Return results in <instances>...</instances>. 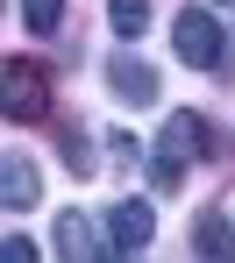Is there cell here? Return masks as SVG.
<instances>
[{"label": "cell", "instance_id": "cell-2", "mask_svg": "<svg viewBox=\"0 0 235 263\" xmlns=\"http://www.w3.org/2000/svg\"><path fill=\"white\" fill-rule=\"evenodd\" d=\"M171 43H178V57H186L192 71H214L221 64V22L207 14V7H178V22H171Z\"/></svg>", "mask_w": 235, "mask_h": 263}, {"label": "cell", "instance_id": "cell-5", "mask_svg": "<svg viewBox=\"0 0 235 263\" xmlns=\"http://www.w3.org/2000/svg\"><path fill=\"white\" fill-rule=\"evenodd\" d=\"M107 235L136 256V249H150V235H157V206L150 199H121V206H107Z\"/></svg>", "mask_w": 235, "mask_h": 263}, {"label": "cell", "instance_id": "cell-4", "mask_svg": "<svg viewBox=\"0 0 235 263\" xmlns=\"http://www.w3.org/2000/svg\"><path fill=\"white\" fill-rule=\"evenodd\" d=\"M107 86L121 92L129 107H157V71H150L142 57H129V50H114V57H107Z\"/></svg>", "mask_w": 235, "mask_h": 263}, {"label": "cell", "instance_id": "cell-12", "mask_svg": "<svg viewBox=\"0 0 235 263\" xmlns=\"http://www.w3.org/2000/svg\"><path fill=\"white\" fill-rule=\"evenodd\" d=\"M0 263H36V242H29V235H7V249H0Z\"/></svg>", "mask_w": 235, "mask_h": 263}, {"label": "cell", "instance_id": "cell-8", "mask_svg": "<svg viewBox=\"0 0 235 263\" xmlns=\"http://www.w3.org/2000/svg\"><path fill=\"white\" fill-rule=\"evenodd\" d=\"M192 249H200L207 263H235V228L221 214H200L192 220Z\"/></svg>", "mask_w": 235, "mask_h": 263}, {"label": "cell", "instance_id": "cell-9", "mask_svg": "<svg viewBox=\"0 0 235 263\" xmlns=\"http://www.w3.org/2000/svg\"><path fill=\"white\" fill-rule=\"evenodd\" d=\"M107 22H114V36H142L150 0H107Z\"/></svg>", "mask_w": 235, "mask_h": 263}, {"label": "cell", "instance_id": "cell-6", "mask_svg": "<svg viewBox=\"0 0 235 263\" xmlns=\"http://www.w3.org/2000/svg\"><path fill=\"white\" fill-rule=\"evenodd\" d=\"M50 242H57V256H64V263H107V256H100V235H93V220H86V214H57Z\"/></svg>", "mask_w": 235, "mask_h": 263}, {"label": "cell", "instance_id": "cell-3", "mask_svg": "<svg viewBox=\"0 0 235 263\" xmlns=\"http://www.w3.org/2000/svg\"><path fill=\"white\" fill-rule=\"evenodd\" d=\"M50 107V71L36 57H7V121H36Z\"/></svg>", "mask_w": 235, "mask_h": 263}, {"label": "cell", "instance_id": "cell-11", "mask_svg": "<svg viewBox=\"0 0 235 263\" xmlns=\"http://www.w3.org/2000/svg\"><path fill=\"white\" fill-rule=\"evenodd\" d=\"M64 164H71V178H93V142L79 128H64Z\"/></svg>", "mask_w": 235, "mask_h": 263}, {"label": "cell", "instance_id": "cell-7", "mask_svg": "<svg viewBox=\"0 0 235 263\" xmlns=\"http://www.w3.org/2000/svg\"><path fill=\"white\" fill-rule=\"evenodd\" d=\"M0 199H7V214H29V206L43 199V185H36V164H29V157H7V178H0Z\"/></svg>", "mask_w": 235, "mask_h": 263}, {"label": "cell", "instance_id": "cell-10", "mask_svg": "<svg viewBox=\"0 0 235 263\" xmlns=\"http://www.w3.org/2000/svg\"><path fill=\"white\" fill-rule=\"evenodd\" d=\"M22 22H29L36 36H50V29L64 22V0H22Z\"/></svg>", "mask_w": 235, "mask_h": 263}, {"label": "cell", "instance_id": "cell-1", "mask_svg": "<svg viewBox=\"0 0 235 263\" xmlns=\"http://www.w3.org/2000/svg\"><path fill=\"white\" fill-rule=\"evenodd\" d=\"M200 149H214V128H207L192 107H178V114L164 121L157 157H150V185H157V192H178V178H186V164L200 157Z\"/></svg>", "mask_w": 235, "mask_h": 263}]
</instances>
